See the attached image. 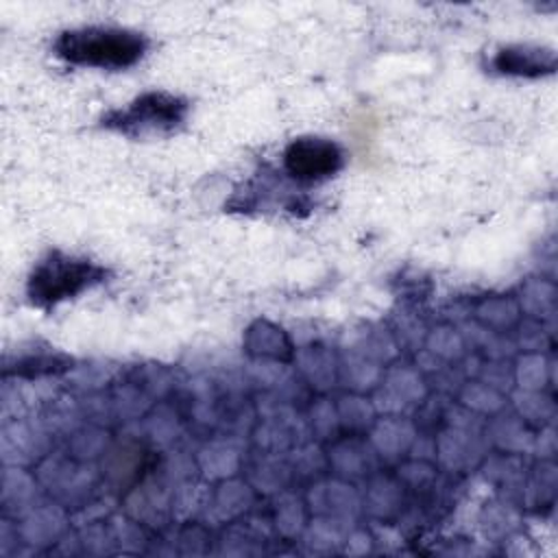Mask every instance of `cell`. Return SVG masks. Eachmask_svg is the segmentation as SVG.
Returning <instances> with one entry per match:
<instances>
[{
  "label": "cell",
  "instance_id": "cell-1",
  "mask_svg": "<svg viewBox=\"0 0 558 558\" xmlns=\"http://www.w3.org/2000/svg\"><path fill=\"white\" fill-rule=\"evenodd\" d=\"M146 39L140 33L111 28V26H85L65 31L57 37V54L83 68L124 70L135 65L146 52Z\"/></svg>",
  "mask_w": 558,
  "mask_h": 558
},
{
  "label": "cell",
  "instance_id": "cell-2",
  "mask_svg": "<svg viewBox=\"0 0 558 558\" xmlns=\"http://www.w3.org/2000/svg\"><path fill=\"white\" fill-rule=\"evenodd\" d=\"M105 279V268L87 262L52 253L41 259L28 279V299L37 307H50L65 299L78 296Z\"/></svg>",
  "mask_w": 558,
  "mask_h": 558
},
{
  "label": "cell",
  "instance_id": "cell-3",
  "mask_svg": "<svg viewBox=\"0 0 558 558\" xmlns=\"http://www.w3.org/2000/svg\"><path fill=\"white\" fill-rule=\"evenodd\" d=\"M187 116V102L183 98L148 92L129 102V107L111 111L105 118V126L116 129L131 137L159 135L177 129Z\"/></svg>",
  "mask_w": 558,
  "mask_h": 558
},
{
  "label": "cell",
  "instance_id": "cell-4",
  "mask_svg": "<svg viewBox=\"0 0 558 558\" xmlns=\"http://www.w3.org/2000/svg\"><path fill=\"white\" fill-rule=\"evenodd\" d=\"M283 166L294 179L320 181L340 170L342 150L323 137H299L286 148Z\"/></svg>",
  "mask_w": 558,
  "mask_h": 558
},
{
  "label": "cell",
  "instance_id": "cell-5",
  "mask_svg": "<svg viewBox=\"0 0 558 558\" xmlns=\"http://www.w3.org/2000/svg\"><path fill=\"white\" fill-rule=\"evenodd\" d=\"M493 68L501 74H512V76H541V74L554 72L556 54L545 48L512 46L495 54Z\"/></svg>",
  "mask_w": 558,
  "mask_h": 558
}]
</instances>
